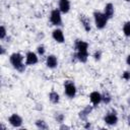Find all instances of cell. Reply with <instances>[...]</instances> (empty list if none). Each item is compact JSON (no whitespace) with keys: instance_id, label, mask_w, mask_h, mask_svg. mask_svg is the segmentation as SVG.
<instances>
[{"instance_id":"obj_1","label":"cell","mask_w":130,"mask_h":130,"mask_svg":"<svg viewBox=\"0 0 130 130\" xmlns=\"http://www.w3.org/2000/svg\"><path fill=\"white\" fill-rule=\"evenodd\" d=\"M88 48L89 45L87 42L83 41V40H75L74 42V50L75 53L73 54V59L74 62H80V63H86L89 57V53H88Z\"/></svg>"},{"instance_id":"obj_4","label":"cell","mask_w":130,"mask_h":130,"mask_svg":"<svg viewBox=\"0 0 130 130\" xmlns=\"http://www.w3.org/2000/svg\"><path fill=\"white\" fill-rule=\"evenodd\" d=\"M63 87H64V94L68 99L72 100V99H74L76 96L77 87H76V85H75L73 80H65L64 84H63Z\"/></svg>"},{"instance_id":"obj_23","label":"cell","mask_w":130,"mask_h":130,"mask_svg":"<svg viewBox=\"0 0 130 130\" xmlns=\"http://www.w3.org/2000/svg\"><path fill=\"white\" fill-rule=\"evenodd\" d=\"M102 56H103V53L101 50H95L92 54V58L94 61H100L102 59Z\"/></svg>"},{"instance_id":"obj_30","label":"cell","mask_w":130,"mask_h":130,"mask_svg":"<svg viewBox=\"0 0 130 130\" xmlns=\"http://www.w3.org/2000/svg\"><path fill=\"white\" fill-rule=\"evenodd\" d=\"M126 103H127V105L130 107V96H128V98H127V100H126Z\"/></svg>"},{"instance_id":"obj_11","label":"cell","mask_w":130,"mask_h":130,"mask_svg":"<svg viewBox=\"0 0 130 130\" xmlns=\"http://www.w3.org/2000/svg\"><path fill=\"white\" fill-rule=\"evenodd\" d=\"M88 98H89L90 104H91L94 108L99 107V105L102 104V92H100V91H98V90L91 91V92L89 93Z\"/></svg>"},{"instance_id":"obj_14","label":"cell","mask_w":130,"mask_h":130,"mask_svg":"<svg viewBox=\"0 0 130 130\" xmlns=\"http://www.w3.org/2000/svg\"><path fill=\"white\" fill-rule=\"evenodd\" d=\"M58 9L61 11L62 14L69 13L71 9V2L70 0H59L58 1Z\"/></svg>"},{"instance_id":"obj_28","label":"cell","mask_w":130,"mask_h":130,"mask_svg":"<svg viewBox=\"0 0 130 130\" xmlns=\"http://www.w3.org/2000/svg\"><path fill=\"white\" fill-rule=\"evenodd\" d=\"M126 64L130 67V54H129V55H127V57H126Z\"/></svg>"},{"instance_id":"obj_20","label":"cell","mask_w":130,"mask_h":130,"mask_svg":"<svg viewBox=\"0 0 130 130\" xmlns=\"http://www.w3.org/2000/svg\"><path fill=\"white\" fill-rule=\"evenodd\" d=\"M54 119H55L56 123H58V124L64 123V121H65V115L63 113H61V112H57V113H55Z\"/></svg>"},{"instance_id":"obj_24","label":"cell","mask_w":130,"mask_h":130,"mask_svg":"<svg viewBox=\"0 0 130 130\" xmlns=\"http://www.w3.org/2000/svg\"><path fill=\"white\" fill-rule=\"evenodd\" d=\"M122 78L126 81H129L130 80V71L129 70H125L123 73H122Z\"/></svg>"},{"instance_id":"obj_7","label":"cell","mask_w":130,"mask_h":130,"mask_svg":"<svg viewBox=\"0 0 130 130\" xmlns=\"http://www.w3.org/2000/svg\"><path fill=\"white\" fill-rule=\"evenodd\" d=\"M39 55L37 54V52H32V51H28L25 53L24 56V62L26 64V66H35L39 63Z\"/></svg>"},{"instance_id":"obj_19","label":"cell","mask_w":130,"mask_h":130,"mask_svg":"<svg viewBox=\"0 0 130 130\" xmlns=\"http://www.w3.org/2000/svg\"><path fill=\"white\" fill-rule=\"evenodd\" d=\"M122 32L126 38H130V20L124 22L122 26Z\"/></svg>"},{"instance_id":"obj_21","label":"cell","mask_w":130,"mask_h":130,"mask_svg":"<svg viewBox=\"0 0 130 130\" xmlns=\"http://www.w3.org/2000/svg\"><path fill=\"white\" fill-rule=\"evenodd\" d=\"M7 37H8L7 29H6V27L2 24V25L0 26V40H1V41H4Z\"/></svg>"},{"instance_id":"obj_13","label":"cell","mask_w":130,"mask_h":130,"mask_svg":"<svg viewBox=\"0 0 130 130\" xmlns=\"http://www.w3.org/2000/svg\"><path fill=\"white\" fill-rule=\"evenodd\" d=\"M79 21L81 26L83 27V29L86 32H89L91 30V21L89 19V17L85 14H79Z\"/></svg>"},{"instance_id":"obj_25","label":"cell","mask_w":130,"mask_h":130,"mask_svg":"<svg viewBox=\"0 0 130 130\" xmlns=\"http://www.w3.org/2000/svg\"><path fill=\"white\" fill-rule=\"evenodd\" d=\"M83 128H84V129H91V128H92V124H91L90 122H88V121H86V122H84V125H83Z\"/></svg>"},{"instance_id":"obj_27","label":"cell","mask_w":130,"mask_h":130,"mask_svg":"<svg viewBox=\"0 0 130 130\" xmlns=\"http://www.w3.org/2000/svg\"><path fill=\"white\" fill-rule=\"evenodd\" d=\"M59 129H70V126L66 125L65 122H64V123H61V124L59 125Z\"/></svg>"},{"instance_id":"obj_9","label":"cell","mask_w":130,"mask_h":130,"mask_svg":"<svg viewBox=\"0 0 130 130\" xmlns=\"http://www.w3.org/2000/svg\"><path fill=\"white\" fill-rule=\"evenodd\" d=\"M93 109H94V107H93L91 104H90V105H86L82 110H80V111L78 112V118H79V120H81V121H83V122L88 121V117H89V115L92 113Z\"/></svg>"},{"instance_id":"obj_16","label":"cell","mask_w":130,"mask_h":130,"mask_svg":"<svg viewBox=\"0 0 130 130\" xmlns=\"http://www.w3.org/2000/svg\"><path fill=\"white\" fill-rule=\"evenodd\" d=\"M48 98H49L50 103L53 104V105H57V104H59V103H60V100H61L59 92H57L56 90H52V91H50Z\"/></svg>"},{"instance_id":"obj_6","label":"cell","mask_w":130,"mask_h":130,"mask_svg":"<svg viewBox=\"0 0 130 130\" xmlns=\"http://www.w3.org/2000/svg\"><path fill=\"white\" fill-rule=\"evenodd\" d=\"M49 20L51 22L52 25L59 27L62 25L63 23V19H62V13L58 8H54L51 10L50 12V16H49Z\"/></svg>"},{"instance_id":"obj_10","label":"cell","mask_w":130,"mask_h":130,"mask_svg":"<svg viewBox=\"0 0 130 130\" xmlns=\"http://www.w3.org/2000/svg\"><path fill=\"white\" fill-rule=\"evenodd\" d=\"M52 39L58 44H63L65 42V35L60 27H55L52 30Z\"/></svg>"},{"instance_id":"obj_8","label":"cell","mask_w":130,"mask_h":130,"mask_svg":"<svg viewBox=\"0 0 130 130\" xmlns=\"http://www.w3.org/2000/svg\"><path fill=\"white\" fill-rule=\"evenodd\" d=\"M7 121H8V123H9L13 128H20V127L22 126V124H23V119H22V117H21L20 115L16 114V113L11 114V115L8 117Z\"/></svg>"},{"instance_id":"obj_12","label":"cell","mask_w":130,"mask_h":130,"mask_svg":"<svg viewBox=\"0 0 130 130\" xmlns=\"http://www.w3.org/2000/svg\"><path fill=\"white\" fill-rule=\"evenodd\" d=\"M58 58L56 55L54 54H49L47 57H46V61H45V64L46 66L49 68V69H55L58 67Z\"/></svg>"},{"instance_id":"obj_15","label":"cell","mask_w":130,"mask_h":130,"mask_svg":"<svg viewBox=\"0 0 130 130\" xmlns=\"http://www.w3.org/2000/svg\"><path fill=\"white\" fill-rule=\"evenodd\" d=\"M103 12H104L105 15L109 18V20L112 19V18L114 17V15H115V6H114V4L111 3V2L107 3V4L105 5V7H104V11H103Z\"/></svg>"},{"instance_id":"obj_29","label":"cell","mask_w":130,"mask_h":130,"mask_svg":"<svg viewBox=\"0 0 130 130\" xmlns=\"http://www.w3.org/2000/svg\"><path fill=\"white\" fill-rule=\"evenodd\" d=\"M127 124L130 126V112H129V114H128V117H127Z\"/></svg>"},{"instance_id":"obj_22","label":"cell","mask_w":130,"mask_h":130,"mask_svg":"<svg viewBox=\"0 0 130 130\" xmlns=\"http://www.w3.org/2000/svg\"><path fill=\"white\" fill-rule=\"evenodd\" d=\"M36 52H37V54H38L40 57H42V56H44V55L46 54V47H45L43 44H41V45H39V46L37 47Z\"/></svg>"},{"instance_id":"obj_5","label":"cell","mask_w":130,"mask_h":130,"mask_svg":"<svg viewBox=\"0 0 130 130\" xmlns=\"http://www.w3.org/2000/svg\"><path fill=\"white\" fill-rule=\"evenodd\" d=\"M103 121L106 125L112 127V126H116L118 124V121H119V118H118V114H117V111L115 109H112L111 111H109L108 113L105 114L104 118H103Z\"/></svg>"},{"instance_id":"obj_3","label":"cell","mask_w":130,"mask_h":130,"mask_svg":"<svg viewBox=\"0 0 130 130\" xmlns=\"http://www.w3.org/2000/svg\"><path fill=\"white\" fill-rule=\"evenodd\" d=\"M92 18H93V24L98 29H104L109 21V18L105 15L103 11H98L95 10L92 13Z\"/></svg>"},{"instance_id":"obj_18","label":"cell","mask_w":130,"mask_h":130,"mask_svg":"<svg viewBox=\"0 0 130 130\" xmlns=\"http://www.w3.org/2000/svg\"><path fill=\"white\" fill-rule=\"evenodd\" d=\"M35 125L40 130H47V129H49V125H48V123L44 119H38V120H36Z\"/></svg>"},{"instance_id":"obj_31","label":"cell","mask_w":130,"mask_h":130,"mask_svg":"<svg viewBox=\"0 0 130 130\" xmlns=\"http://www.w3.org/2000/svg\"><path fill=\"white\" fill-rule=\"evenodd\" d=\"M124 1H126V2H130V0H124Z\"/></svg>"},{"instance_id":"obj_2","label":"cell","mask_w":130,"mask_h":130,"mask_svg":"<svg viewBox=\"0 0 130 130\" xmlns=\"http://www.w3.org/2000/svg\"><path fill=\"white\" fill-rule=\"evenodd\" d=\"M9 63L19 73H23L26 69V64L24 62V56L19 52H14L9 56Z\"/></svg>"},{"instance_id":"obj_17","label":"cell","mask_w":130,"mask_h":130,"mask_svg":"<svg viewBox=\"0 0 130 130\" xmlns=\"http://www.w3.org/2000/svg\"><path fill=\"white\" fill-rule=\"evenodd\" d=\"M113 100V96L112 94L108 91V90H104L102 92V104L104 105H110L111 102Z\"/></svg>"},{"instance_id":"obj_26","label":"cell","mask_w":130,"mask_h":130,"mask_svg":"<svg viewBox=\"0 0 130 130\" xmlns=\"http://www.w3.org/2000/svg\"><path fill=\"white\" fill-rule=\"evenodd\" d=\"M6 54V49L4 48L3 45H0V55L1 56H4Z\"/></svg>"}]
</instances>
